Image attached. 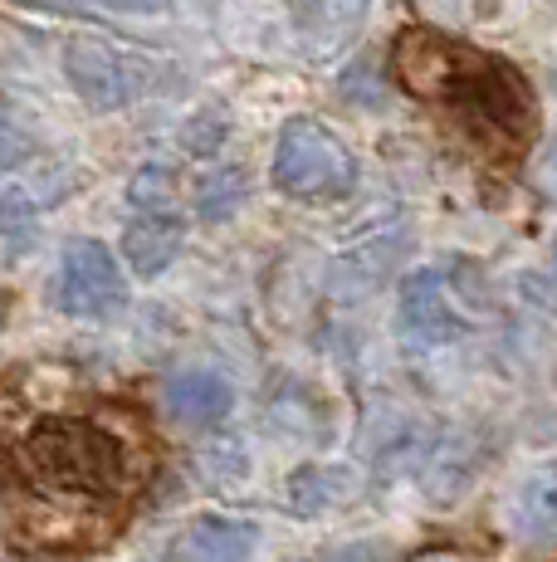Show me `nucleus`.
<instances>
[{
	"label": "nucleus",
	"mask_w": 557,
	"mask_h": 562,
	"mask_svg": "<svg viewBox=\"0 0 557 562\" xmlns=\"http://www.w3.org/2000/svg\"><path fill=\"white\" fill-rule=\"evenodd\" d=\"M25 464L49 490L109 494L127 474V450L89 420H49L25 440Z\"/></svg>",
	"instance_id": "f257e3e1"
},
{
	"label": "nucleus",
	"mask_w": 557,
	"mask_h": 562,
	"mask_svg": "<svg viewBox=\"0 0 557 562\" xmlns=\"http://www.w3.org/2000/svg\"><path fill=\"white\" fill-rule=\"evenodd\" d=\"M270 181L288 201H338L357 187V157L328 123L318 117H288L278 127Z\"/></svg>",
	"instance_id": "f03ea898"
},
{
	"label": "nucleus",
	"mask_w": 557,
	"mask_h": 562,
	"mask_svg": "<svg viewBox=\"0 0 557 562\" xmlns=\"http://www.w3.org/2000/svg\"><path fill=\"white\" fill-rule=\"evenodd\" d=\"M59 59H64L69 89L79 93L83 108H93V113H117V108L133 103L147 83L143 59H133L127 49H117L99 35H69Z\"/></svg>",
	"instance_id": "7ed1b4c3"
},
{
	"label": "nucleus",
	"mask_w": 557,
	"mask_h": 562,
	"mask_svg": "<svg viewBox=\"0 0 557 562\" xmlns=\"http://www.w3.org/2000/svg\"><path fill=\"white\" fill-rule=\"evenodd\" d=\"M127 304V274L103 240H69L55 274V308L69 318H109Z\"/></svg>",
	"instance_id": "20e7f679"
},
{
	"label": "nucleus",
	"mask_w": 557,
	"mask_h": 562,
	"mask_svg": "<svg viewBox=\"0 0 557 562\" xmlns=\"http://www.w3.org/2000/svg\"><path fill=\"white\" fill-rule=\"evenodd\" d=\"M465 333L455 304H450V284L441 269H411L396 294V338L416 352H435Z\"/></svg>",
	"instance_id": "39448f33"
},
{
	"label": "nucleus",
	"mask_w": 557,
	"mask_h": 562,
	"mask_svg": "<svg viewBox=\"0 0 557 562\" xmlns=\"http://www.w3.org/2000/svg\"><path fill=\"white\" fill-rule=\"evenodd\" d=\"M465 59H469V49H459L455 40L435 35V30H401L391 64L406 93H416V99H445L450 83L465 69Z\"/></svg>",
	"instance_id": "423d86ee"
},
{
	"label": "nucleus",
	"mask_w": 557,
	"mask_h": 562,
	"mask_svg": "<svg viewBox=\"0 0 557 562\" xmlns=\"http://www.w3.org/2000/svg\"><path fill=\"white\" fill-rule=\"evenodd\" d=\"M162 406L177 426L191 430H216L225 416L235 411V386L225 382L220 372H206V367H191V372L167 376L162 386Z\"/></svg>",
	"instance_id": "0eeeda50"
},
{
	"label": "nucleus",
	"mask_w": 557,
	"mask_h": 562,
	"mask_svg": "<svg viewBox=\"0 0 557 562\" xmlns=\"http://www.w3.org/2000/svg\"><path fill=\"white\" fill-rule=\"evenodd\" d=\"M186 250V221L177 211H137L123 231V259L133 274L157 279Z\"/></svg>",
	"instance_id": "6e6552de"
},
{
	"label": "nucleus",
	"mask_w": 557,
	"mask_h": 562,
	"mask_svg": "<svg viewBox=\"0 0 557 562\" xmlns=\"http://www.w3.org/2000/svg\"><path fill=\"white\" fill-rule=\"evenodd\" d=\"M260 528L250 518H230V514H206L171 543L167 562H250Z\"/></svg>",
	"instance_id": "1a4fd4ad"
},
{
	"label": "nucleus",
	"mask_w": 557,
	"mask_h": 562,
	"mask_svg": "<svg viewBox=\"0 0 557 562\" xmlns=\"http://www.w3.org/2000/svg\"><path fill=\"white\" fill-rule=\"evenodd\" d=\"M372 0H294V30L314 54H338L367 25Z\"/></svg>",
	"instance_id": "9d476101"
},
{
	"label": "nucleus",
	"mask_w": 557,
	"mask_h": 562,
	"mask_svg": "<svg viewBox=\"0 0 557 562\" xmlns=\"http://www.w3.org/2000/svg\"><path fill=\"white\" fill-rule=\"evenodd\" d=\"M284 490H288V509L314 518V514L338 509V504L357 490V474H352L348 464H298Z\"/></svg>",
	"instance_id": "9b49d317"
},
{
	"label": "nucleus",
	"mask_w": 557,
	"mask_h": 562,
	"mask_svg": "<svg viewBox=\"0 0 557 562\" xmlns=\"http://www.w3.org/2000/svg\"><path fill=\"white\" fill-rule=\"evenodd\" d=\"M513 528L519 538H557V464H538L513 494Z\"/></svg>",
	"instance_id": "f8f14e48"
},
{
	"label": "nucleus",
	"mask_w": 557,
	"mask_h": 562,
	"mask_svg": "<svg viewBox=\"0 0 557 562\" xmlns=\"http://www.w3.org/2000/svg\"><path fill=\"white\" fill-rule=\"evenodd\" d=\"M250 171L245 167H211L206 177L196 181V215L206 225H220V221H235V215L245 211V201H250Z\"/></svg>",
	"instance_id": "ddd939ff"
},
{
	"label": "nucleus",
	"mask_w": 557,
	"mask_h": 562,
	"mask_svg": "<svg viewBox=\"0 0 557 562\" xmlns=\"http://www.w3.org/2000/svg\"><path fill=\"white\" fill-rule=\"evenodd\" d=\"M196 474L220 494L240 490V484L250 480V446H245L240 436H230V430H220V436H211L206 446L196 450Z\"/></svg>",
	"instance_id": "4468645a"
},
{
	"label": "nucleus",
	"mask_w": 557,
	"mask_h": 562,
	"mask_svg": "<svg viewBox=\"0 0 557 562\" xmlns=\"http://www.w3.org/2000/svg\"><path fill=\"white\" fill-rule=\"evenodd\" d=\"M230 108L225 103H201L196 113L186 117V123L177 127V143L186 157H216L225 147V137H230Z\"/></svg>",
	"instance_id": "2eb2a0df"
},
{
	"label": "nucleus",
	"mask_w": 557,
	"mask_h": 562,
	"mask_svg": "<svg viewBox=\"0 0 557 562\" xmlns=\"http://www.w3.org/2000/svg\"><path fill=\"white\" fill-rule=\"evenodd\" d=\"M475 450H465L459 440H445L441 450L431 456V464H425V490L435 494V499H450V494H459L469 480H475Z\"/></svg>",
	"instance_id": "dca6fc26"
},
{
	"label": "nucleus",
	"mask_w": 557,
	"mask_h": 562,
	"mask_svg": "<svg viewBox=\"0 0 557 562\" xmlns=\"http://www.w3.org/2000/svg\"><path fill=\"white\" fill-rule=\"evenodd\" d=\"M39 231V205L25 187H0V245L25 250Z\"/></svg>",
	"instance_id": "f3484780"
},
{
	"label": "nucleus",
	"mask_w": 557,
	"mask_h": 562,
	"mask_svg": "<svg viewBox=\"0 0 557 562\" xmlns=\"http://www.w3.org/2000/svg\"><path fill=\"white\" fill-rule=\"evenodd\" d=\"M127 205L133 211H171L177 205V171L167 161H143L127 177Z\"/></svg>",
	"instance_id": "a211bd4d"
},
{
	"label": "nucleus",
	"mask_w": 557,
	"mask_h": 562,
	"mask_svg": "<svg viewBox=\"0 0 557 562\" xmlns=\"http://www.w3.org/2000/svg\"><path fill=\"white\" fill-rule=\"evenodd\" d=\"M304 562H396V558H391L387 538H352V543L323 548V553H314V558H304Z\"/></svg>",
	"instance_id": "6ab92c4d"
},
{
	"label": "nucleus",
	"mask_w": 557,
	"mask_h": 562,
	"mask_svg": "<svg viewBox=\"0 0 557 562\" xmlns=\"http://www.w3.org/2000/svg\"><path fill=\"white\" fill-rule=\"evenodd\" d=\"M519 294L528 299L533 308H543V313H557V269H528V274L519 279Z\"/></svg>",
	"instance_id": "aec40b11"
},
{
	"label": "nucleus",
	"mask_w": 557,
	"mask_h": 562,
	"mask_svg": "<svg viewBox=\"0 0 557 562\" xmlns=\"http://www.w3.org/2000/svg\"><path fill=\"white\" fill-rule=\"evenodd\" d=\"M35 157V143L25 137V127H15L10 117H0V171H15Z\"/></svg>",
	"instance_id": "412c9836"
},
{
	"label": "nucleus",
	"mask_w": 557,
	"mask_h": 562,
	"mask_svg": "<svg viewBox=\"0 0 557 562\" xmlns=\"http://www.w3.org/2000/svg\"><path fill=\"white\" fill-rule=\"evenodd\" d=\"M89 5H99V10H113V15H171V5L177 0H89Z\"/></svg>",
	"instance_id": "4be33fe9"
},
{
	"label": "nucleus",
	"mask_w": 557,
	"mask_h": 562,
	"mask_svg": "<svg viewBox=\"0 0 557 562\" xmlns=\"http://www.w3.org/2000/svg\"><path fill=\"white\" fill-rule=\"evenodd\" d=\"M533 181H538L543 196H553V201H557V133L548 137V147H543V157H538V177H533Z\"/></svg>",
	"instance_id": "5701e85b"
},
{
	"label": "nucleus",
	"mask_w": 557,
	"mask_h": 562,
	"mask_svg": "<svg viewBox=\"0 0 557 562\" xmlns=\"http://www.w3.org/2000/svg\"><path fill=\"white\" fill-rule=\"evenodd\" d=\"M421 562H465V558H455V553H435V558H421Z\"/></svg>",
	"instance_id": "b1692460"
},
{
	"label": "nucleus",
	"mask_w": 557,
	"mask_h": 562,
	"mask_svg": "<svg viewBox=\"0 0 557 562\" xmlns=\"http://www.w3.org/2000/svg\"><path fill=\"white\" fill-rule=\"evenodd\" d=\"M548 269H557V235H553V245H548Z\"/></svg>",
	"instance_id": "393cba45"
}]
</instances>
